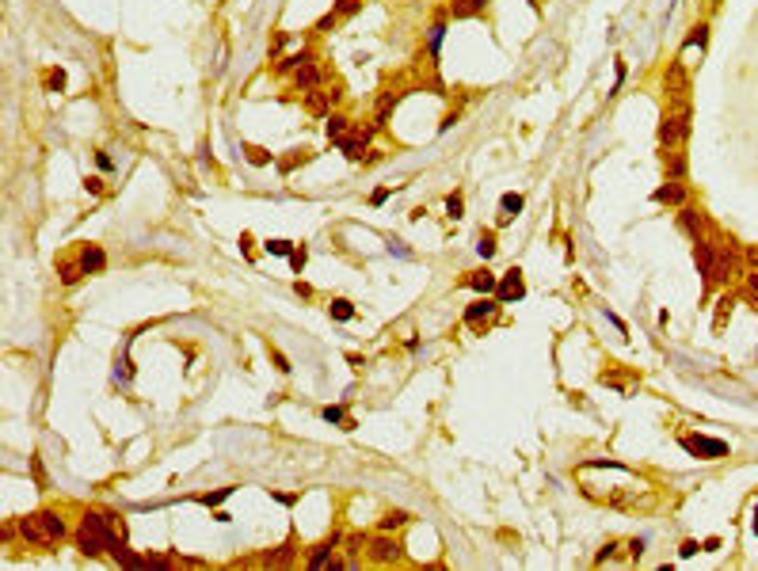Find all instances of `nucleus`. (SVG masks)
Here are the masks:
<instances>
[{"mask_svg": "<svg viewBox=\"0 0 758 571\" xmlns=\"http://www.w3.org/2000/svg\"><path fill=\"white\" fill-rule=\"evenodd\" d=\"M77 549L84 556H100V552L115 556L123 549V522H115L111 514H88L77 529Z\"/></svg>", "mask_w": 758, "mask_h": 571, "instance_id": "1", "label": "nucleus"}, {"mask_svg": "<svg viewBox=\"0 0 758 571\" xmlns=\"http://www.w3.org/2000/svg\"><path fill=\"white\" fill-rule=\"evenodd\" d=\"M19 537L27 545H38V549H50L65 537V522L58 518L54 510H35L27 518H19Z\"/></svg>", "mask_w": 758, "mask_h": 571, "instance_id": "2", "label": "nucleus"}, {"mask_svg": "<svg viewBox=\"0 0 758 571\" xmlns=\"http://www.w3.org/2000/svg\"><path fill=\"white\" fill-rule=\"evenodd\" d=\"M690 137V111H682V114H667L663 122H659V145H679V141H686Z\"/></svg>", "mask_w": 758, "mask_h": 571, "instance_id": "3", "label": "nucleus"}, {"mask_svg": "<svg viewBox=\"0 0 758 571\" xmlns=\"http://www.w3.org/2000/svg\"><path fill=\"white\" fill-rule=\"evenodd\" d=\"M682 446H686L693 457H705V461L728 453V442H720V438H705V435H686V438H682Z\"/></svg>", "mask_w": 758, "mask_h": 571, "instance_id": "4", "label": "nucleus"}, {"mask_svg": "<svg viewBox=\"0 0 758 571\" xmlns=\"http://www.w3.org/2000/svg\"><path fill=\"white\" fill-rule=\"evenodd\" d=\"M736 248H724V244H716V263H713V282L709 286H728L732 282V274H736Z\"/></svg>", "mask_w": 758, "mask_h": 571, "instance_id": "5", "label": "nucleus"}, {"mask_svg": "<svg viewBox=\"0 0 758 571\" xmlns=\"http://www.w3.org/2000/svg\"><path fill=\"white\" fill-rule=\"evenodd\" d=\"M693 263H697V274H701V282H713V263H716V244L713 240H693Z\"/></svg>", "mask_w": 758, "mask_h": 571, "instance_id": "6", "label": "nucleus"}, {"mask_svg": "<svg viewBox=\"0 0 758 571\" xmlns=\"http://www.w3.org/2000/svg\"><path fill=\"white\" fill-rule=\"evenodd\" d=\"M679 228L686 236H693V240H701L705 236V228H709V217H705V210H697V206H682V214H679Z\"/></svg>", "mask_w": 758, "mask_h": 571, "instance_id": "7", "label": "nucleus"}, {"mask_svg": "<svg viewBox=\"0 0 758 571\" xmlns=\"http://www.w3.org/2000/svg\"><path fill=\"white\" fill-rule=\"evenodd\" d=\"M652 198H656L659 206H686V202H690V191L679 183V179H667L663 187H656V194H652Z\"/></svg>", "mask_w": 758, "mask_h": 571, "instance_id": "8", "label": "nucleus"}, {"mask_svg": "<svg viewBox=\"0 0 758 571\" xmlns=\"http://www.w3.org/2000/svg\"><path fill=\"white\" fill-rule=\"evenodd\" d=\"M370 560H374V564H397L400 545L393 541V537H374V541H370Z\"/></svg>", "mask_w": 758, "mask_h": 571, "instance_id": "9", "label": "nucleus"}, {"mask_svg": "<svg viewBox=\"0 0 758 571\" xmlns=\"http://www.w3.org/2000/svg\"><path fill=\"white\" fill-rule=\"evenodd\" d=\"M294 84L301 88V92H313V88H320V84H324V72L317 69V61H313V57L301 65V69H294Z\"/></svg>", "mask_w": 758, "mask_h": 571, "instance_id": "10", "label": "nucleus"}, {"mask_svg": "<svg viewBox=\"0 0 758 571\" xmlns=\"http://www.w3.org/2000/svg\"><path fill=\"white\" fill-rule=\"evenodd\" d=\"M496 293H499V301H519L522 293H526V286H522V271H507Z\"/></svg>", "mask_w": 758, "mask_h": 571, "instance_id": "11", "label": "nucleus"}, {"mask_svg": "<svg viewBox=\"0 0 758 571\" xmlns=\"http://www.w3.org/2000/svg\"><path fill=\"white\" fill-rule=\"evenodd\" d=\"M103 263H107V256H103V248H95V244H88V248L80 251V267H84V274L103 271Z\"/></svg>", "mask_w": 758, "mask_h": 571, "instance_id": "12", "label": "nucleus"}, {"mask_svg": "<svg viewBox=\"0 0 758 571\" xmlns=\"http://www.w3.org/2000/svg\"><path fill=\"white\" fill-rule=\"evenodd\" d=\"M519 214H522V194H503V198H499V225H507Z\"/></svg>", "mask_w": 758, "mask_h": 571, "instance_id": "13", "label": "nucleus"}, {"mask_svg": "<svg viewBox=\"0 0 758 571\" xmlns=\"http://www.w3.org/2000/svg\"><path fill=\"white\" fill-rule=\"evenodd\" d=\"M469 286L477 293H484V297H488V293H496L499 290V282H496V274H488V271H473L469 274Z\"/></svg>", "mask_w": 758, "mask_h": 571, "instance_id": "14", "label": "nucleus"}, {"mask_svg": "<svg viewBox=\"0 0 758 571\" xmlns=\"http://www.w3.org/2000/svg\"><path fill=\"white\" fill-rule=\"evenodd\" d=\"M488 316H496V305H491L488 297H484V301H477V305H469V308H465V320H469V324H480V320H488Z\"/></svg>", "mask_w": 758, "mask_h": 571, "instance_id": "15", "label": "nucleus"}, {"mask_svg": "<svg viewBox=\"0 0 758 571\" xmlns=\"http://www.w3.org/2000/svg\"><path fill=\"white\" fill-rule=\"evenodd\" d=\"M484 4L488 0H457L450 12H454V19H469V15H477V12H484Z\"/></svg>", "mask_w": 758, "mask_h": 571, "instance_id": "16", "label": "nucleus"}, {"mask_svg": "<svg viewBox=\"0 0 758 571\" xmlns=\"http://www.w3.org/2000/svg\"><path fill=\"white\" fill-rule=\"evenodd\" d=\"M362 145H366V134H362V137H347V134H343V137H340V149H343L347 160H358V157H362Z\"/></svg>", "mask_w": 758, "mask_h": 571, "instance_id": "17", "label": "nucleus"}, {"mask_svg": "<svg viewBox=\"0 0 758 571\" xmlns=\"http://www.w3.org/2000/svg\"><path fill=\"white\" fill-rule=\"evenodd\" d=\"M343 130H347V118H343V114H328V122H324V134L332 137V141H340V137H343Z\"/></svg>", "mask_w": 758, "mask_h": 571, "instance_id": "18", "label": "nucleus"}, {"mask_svg": "<svg viewBox=\"0 0 758 571\" xmlns=\"http://www.w3.org/2000/svg\"><path fill=\"white\" fill-rule=\"evenodd\" d=\"M667 175H671V179L686 175V157H682V152H671V157H667Z\"/></svg>", "mask_w": 758, "mask_h": 571, "instance_id": "19", "label": "nucleus"}, {"mask_svg": "<svg viewBox=\"0 0 758 571\" xmlns=\"http://www.w3.org/2000/svg\"><path fill=\"white\" fill-rule=\"evenodd\" d=\"M290 560H294V549H290V545H282L278 552H267V556H263V564H271V568H282V564H290Z\"/></svg>", "mask_w": 758, "mask_h": 571, "instance_id": "20", "label": "nucleus"}, {"mask_svg": "<svg viewBox=\"0 0 758 571\" xmlns=\"http://www.w3.org/2000/svg\"><path fill=\"white\" fill-rule=\"evenodd\" d=\"M332 545H335V537H332L328 545H320L317 552H313V560H309V568H313V571H320V568L328 564V556H332Z\"/></svg>", "mask_w": 758, "mask_h": 571, "instance_id": "21", "label": "nucleus"}, {"mask_svg": "<svg viewBox=\"0 0 758 571\" xmlns=\"http://www.w3.org/2000/svg\"><path fill=\"white\" fill-rule=\"evenodd\" d=\"M58 274H61V282H65V286H72V282L80 279V274H84V267H80V263H61V267H58Z\"/></svg>", "mask_w": 758, "mask_h": 571, "instance_id": "22", "label": "nucleus"}, {"mask_svg": "<svg viewBox=\"0 0 758 571\" xmlns=\"http://www.w3.org/2000/svg\"><path fill=\"white\" fill-rule=\"evenodd\" d=\"M667 88H679V92H686V72H682V65H671V77H667Z\"/></svg>", "mask_w": 758, "mask_h": 571, "instance_id": "23", "label": "nucleus"}, {"mask_svg": "<svg viewBox=\"0 0 758 571\" xmlns=\"http://www.w3.org/2000/svg\"><path fill=\"white\" fill-rule=\"evenodd\" d=\"M335 95H340V92H320V95H313V100H309V107L313 111H328V103H335Z\"/></svg>", "mask_w": 758, "mask_h": 571, "instance_id": "24", "label": "nucleus"}, {"mask_svg": "<svg viewBox=\"0 0 758 571\" xmlns=\"http://www.w3.org/2000/svg\"><path fill=\"white\" fill-rule=\"evenodd\" d=\"M332 316H335V320H351V316H354L351 301H332Z\"/></svg>", "mask_w": 758, "mask_h": 571, "instance_id": "25", "label": "nucleus"}, {"mask_svg": "<svg viewBox=\"0 0 758 571\" xmlns=\"http://www.w3.org/2000/svg\"><path fill=\"white\" fill-rule=\"evenodd\" d=\"M408 522V514L404 510H393V514H385V522H381V529H400Z\"/></svg>", "mask_w": 758, "mask_h": 571, "instance_id": "26", "label": "nucleus"}, {"mask_svg": "<svg viewBox=\"0 0 758 571\" xmlns=\"http://www.w3.org/2000/svg\"><path fill=\"white\" fill-rule=\"evenodd\" d=\"M263 248H267L271 256H290V251H294V248H290V240H267Z\"/></svg>", "mask_w": 758, "mask_h": 571, "instance_id": "27", "label": "nucleus"}, {"mask_svg": "<svg viewBox=\"0 0 758 571\" xmlns=\"http://www.w3.org/2000/svg\"><path fill=\"white\" fill-rule=\"evenodd\" d=\"M248 160H252V164H267V149H260V145H248Z\"/></svg>", "mask_w": 758, "mask_h": 571, "instance_id": "28", "label": "nucleus"}, {"mask_svg": "<svg viewBox=\"0 0 758 571\" xmlns=\"http://www.w3.org/2000/svg\"><path fill=\"white\" fill-rule=\"evenodd\" d=\"M446 210H450V217H461V210H465L461 194H450V198H446Z\"/></svg>", "mask_w": 758, "mask_h": 571, "instance_id": "29", "label": "nucleus"}, {"mask_svg": "<svg viewBox=\"0 0 758 571\" xmlns=\"http://www.w3.org/2000/svg\"><path fill=\"white\" fill-rule=\"evenodd\" d=\"M477 251H480V256H484V259H491V256H496V240H491V236H480V244H477Z\"/></svg>", "mask_w": 758, "mask_h": 571, "instance_id": "30", "label": "nucleus"}, {"mask_svg": "<svg viewBox=\"0 0 758 571\" xmlns=\"http://www.w3.org/2000/svg\"><path fill=\"white\" fill-rule=\"evenodd\" d=\"M358 4H362V0H340L335 12H340V15H354V12H358Z\"/></svg>", "mask_w": 758, "mask_h": 571, "instance_id": "31", "label": "nucleus"}, {"mask_svg": "<svg viewBox=\"0 0 758 571\" xmlns=\"http://www.w3.org/2000/svg\"><path fill=\"white\" fill-rule=\"evenodd\" d=\"M747 297H751L755 305H758V271H751V274H747Z\"/></svg>", "mask_w": 758, "mask_h": 571, "instance_id": "32", "label": "nucleus"}, {"mask_svg": "<svg viewBox=\"0 0 758 571\" xmlns=\"http://www.w3.org/2000/svg\"><path fill=\"white\" fill-rule=\"evenodd\" d=\"M50 88H54V92H61V88H65V72H61V69L50 72Z\"/></svg>", "mask_w": 758, "mask_h": 571, "instance_id": "33", "label": "nucleus"}, {"mask_svg": "<svg viewBox=\"0 0 758 571\" xmlns=\"http://www.w3.org/2000/svg\"><path fill=\"white\" fill-rule=\"evenodd\" d=\"M225 495H232V487H221L217 495H203V503H206V507H214V503H221Z\"/></svg>", "mask_w": 758, "mask_h": 571, "instance_id": "34", "label": "nucleus"}, {"mask_svg": "<svg viewBox=\"0 0 758 571\" xmlns=\"http://www.w3.org/2000/svg\"><path fill=\"white\" fill-rule=\"evenodd\" d=\"M686 46H705V27H693V35L686 38Z\"/></svg>", "mask_w": 758, "mask_h": 571, "instance_id": "35", "label": "nucleus"}, {"mask_svg": "<svg viewBox=\"0 0 758 571\" xmlns=\"http://www.w3.org/2000/svg\"><path fill=\"white\" fill-rule=\"evenodd\" d=\"M290 259H294V271H301V267H305V248L290 251Z\"/></svg>", "mask_w": 758, "mask_h": 571, "instance_id": "36", "label": "nucleus"}, {"mask_svg": "<svg viewBox=\"0 0 758 571\" xmlns=\"http://www.w3.org/2000/svg\"><path fill=\"white\" fill-rule=\"evenodd\" d=\"M324 419H328V423H343V407H328Z\"/></svg>", "mask_w": 758, "mask_h": 571, "instance_id": "37", "label": "nucleus"}, {"mask_svg": "<svg viewBox=\"0 0 758 571\" xmlns=\"http://www.w3.org/2000/svg\"><path fill=\"white\" fill-rule=\"evenodd\" d=\"M275 366H278L282 373H290V362H286V358H282V354H278V350H275Z\"/></svg>", "mask_w": 758, "mask_h": 571, "instance_id": "38", "label": "nucleus"}, {"mask_svg": "<svg viewBox=\"0 0 758 571\" xmlns=\"http://www.w3.org/2000/svg\"><path fill=\"white\" fill-rule=\"evenodd\" d=\"M755 533H758V518H755Z\"/></svg>", "mask_w": 758, "mask_h": 571, "instance_id": "39", "label": "nucleus"}]
</instances>
